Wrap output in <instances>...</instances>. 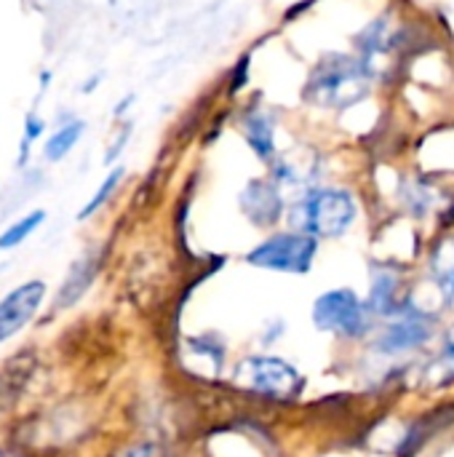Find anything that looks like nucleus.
I'll use <instances>...</instances> for the list:
<instances>
[{
	"instance_id": "nucleus-1",
	"label": "nucleus",
	"mask_w": 454,
	"mask_h": 457,
	"mask_svg": "<svg viewBox=\"0 0 454 457\" xmlns=\"http://www.w3.org/2000/svg\"><path fill=\"white\" fill-rule=\"evenodd\" d=\"M372 88L369 67L348 54H326L305 83V102L324 110H345L361 102Z\"/></svg>"
},
{
	"instance_id": "nucleus-2",
	"label": "nucleus",
	"mask_w": 454,
	"mask_h": 457,
	"mask_svg": "<svg viewBox=\"0 0 454 457\" xmlns=\"http://www.w3.org/2000/svg\"><path fill=\"white\" fill-rule=\"evenodd\" d=\"M356 214L359 209L348 190L313 187V190H305L302 198L292 206L289 222L294 230L308 233L318 241V238L343 236L353 225Z\"/></svg>"
},
{
	"instance_id": "nucleus-3",
	"label": "nucleus",
	"mask_w": 454,
	"mask_h": 457,
	"mask_svg": "<svg viewBox=\"0 0 454 457\" xmlns=\"http://www.w3.org/2000/svg\"><path fill=\"white\" fill-rule=\"evenodd\" d=\"M233 383L268 399H294L305 386L302 375L289 361L276 356H246L238 361Z\"/></svg>"
},
{
	"instance_id": "nucleus-4",
	"label": "nucleus",
	"mask_w": 454,
	"mask_h": 457,
	"mask_svg": "<svg viewBox=\"0 0 454 457\" xmlns=\"http://www.w3.org/2000/svg\"><path fill=\"white\" fill-rule=\"evenodd\" d=\"M318 252V241L308 233L289 230L273 233L270 238L260 241L249 254L246 262L273 273H308Z\"/></svg>"
},
{
	"instance_id": "nucleus-5",
	"label": "nucleus",
	"mask_w": 454,
	"mask_h": 457,
	"mask_svg": "<svg viewBox=\"0 0 454 457\" xmlns=\"http://www.w3.org/2000/svg\"><path fill=\"white\" fill-rule=\"evenodd\" d=\"M313 324L340 337H361L369 329V308L351 289H334L316 300Z\"/></svg>"
},
{
	"instance_id": "nucleus-6",
	"label": "nucleus",
	"mask_w": 454,
	"mask_h": 457,
	"mask_svg": "<svg viewBox=\"0 0 454 457\" xmlns=\"http://www.w3.org/2000/svg\"><path fill=\"white\" fill-rule=\"evenodd\" d=\"M45 300V284L43 281H24L16 289H11L0 300V343L19 335L40 311Z\"/></svg>"
},
{
	"instance_id": "nucleus-7",
	"label": "nucleus",
	"mask_w": 454,
	"mask_h": 457,
	"mask_svg": "<svg viewBox=\"0 0 454 457\" xmlns=\"http://www.w3.org/2000/svg\"><path fill=\"white\" fill-rule=\"evenodd\" d=\"M244 217L257 228H270L284 217V195L281 185L270 177L265 179H249L246 187L238 195Z\"/></svg>"
},
{
	"instance_id": "nucleus-8",
	"label": "nucleus",
	"mask_w": 454,
	"mask_h": 457,
	"mask_svg": "<svg viewBox=\"0 0 454 457\" xmlns=\"http://www.w3.org/2000/svg\"><path fill=\"white\" fill-rule=\"evenodd\" d=\"M433 337V319L417 311H399V319L383 332V337L377 340V348L383 353H401L409 348H420Z\"/></svg>"
},
{
	"instance_id": "nucleus-9",
	"label": "nucleus",
	"mask_w": 454,
	"mask_h": 457,
	"mask_svg": "<svg viewBox=\"0 0 454 457\" xmlns=\"http://www.w3.org/2000/svg\"><path fill=\"white\" fill-rule=\"evenodd\" d=\"M241 134L246 139V145L252 147V153L265 161L273 163L278 158V147H276V126L268 110L262 107H246L241 112Z\"/></svg>"
},
{
	"instance_id": "nucleus-10",
	"label": "nucleus",
	"mask_w": 454,
	"mask_h": 457,
	"mask_svg": "<svg viewBox=\"0 0 454 457\" xmlns=\"http://www.w3.org/2000/svg\"><path fill=\"white\" fill-rule=\"evenodd\" d=\"M96 270H99V252H86V254H80V257L72 262V268L67 270V276H64V281H62V287H59V292H56L54 308H56V311H64V308L75 305V303L88 292V287L94 284Z\"/></svg>"
},
{
	"instance_id": "nucleus-11",
	"label": "nucleus",
	"mask_w": 454,
	"mask_h": 457,
	"mask_svg": "<svg viewBox=\"0 0 454 457\" xmlns=\"http://www.w3.org/2000/svg\"><path fill=\"white\" fill-rule=\"evenodd\" d=\"M83 131H86V123H83L80 118H70V120L59 123V126L48 134V139L43 142V158H45L48 163L64 161V158L75 150V145L80 142Z\"/></svg>"
},
{
	"instance_id": "nucleus-12",
	"label": "nucleus",
	"mask_w": 454,
	"mask_h": 457,
	"mask_svg": "<svg viewBox=\"0 0 454 457\" xmlns=\"http://www.w3.org/2000/svg\"><path fill=\"white\" fill-rule=\"evenodd\" d=\"M396 289H399V276L380 268L375 270L372 278V295H369V313H399L396 308Z\"/></svg>"
},
{
	"instance_id": "nucleus-13",
	"label": "nucleus",
	"mask_w": 454,
	"mask_h": 457,
	"mask_svg": "<svg viewBox=\"0 0 454 457\" xmlns=\"http://www.w3.org/2000/svg\"><path fill=\"white\" fill-rule=\"evenodd\" d=\"M45 212L43 209H32V212H27V214H21L16 222H11L3 233H0V249L3 252H8V249H16V246H21L43 222H45Z\"/></svg>"
},
{
	"instance_id": "nucleus-14",
	"label": "nucleus",
	"mask_w": 454,
	"mask_h": 457,
	"mask_svg": "<svg viewBox=\"0 0 454 457\" xmlns=\"http://www.w3.org/2000/svg\"><path fill=\"white\" fill-rule=\"evenodd\" d=\"M126 179V166H115V169H110L107 171V177L102 179V185L96 187V193L86 201V206L78 212V220H88V217H94L112 195H115V190L120 187V182Z\"/></svg>"
},
{
	"instance_id": "nucleus-15",
	"label": "nucleus",
	"mask_w": 454,
	"mask_h": 457,
	"mask_svg": "<svg viewBox=\"0 0 454 457\" xmlns=\"http://www.w3.org/2000/svg\"><path fill=\"white\" fill-rule=\"evenodd\" d=\"M433 273L444 295L454 300V241H447L433 257Z\"/></svg>"
},
{
	"instance_id": "nucleus-16",
	"label": "nucleus",
	"mask_w": 454,
	"mask_h": 457,
	"mask_svg": "<svg viewBox=\"0 0 454 457\" xmlns=\"http://www.w3.org/2000/svg\"><path fill=\"white\" fill-rule=\"evenodd\" d=\"M45 134V120L32 110L27 118H24V134H21V145H19V158H16V166L21 169L29 158V147Z\"/></svg>"
},
{
	"instance_id": "nucleus-17",
	"label": "nucleus",
	"mask_w": 454,
	"mask_h": 457,
	"mask_svg": "<svg viewBox=\"0 0 454 457\" xmlns=\"http://www.w3.org/2000/svg\"><path fill=\"white\" fill-rule=\"evenodd\" d=\"M128 139H131V126L126 123V126H123V131L118 134V139H115L112 145H107V153H104V166H110V163H115V161L120 158V153H123V147L128 145Z\"/></svg>"
},
{
	"instance_id": "nucleus-18",
	"label": "nucleus",
	"mask_w": 454,
	"mask_h": 457,
	"mask_svg": "<svg viewBox=\"0 0 454 457\" xmlns=\"http://www.w3.org/2000/svg\"><path fill=\"white\" fill-rule=\"evenodd\" d=\"M246 75H249V56H244L241 62H235L233 67V80H230V96L238 94L246 83Z\"/></svg>"
},
{
	"instance_id": "nucleus-19",
	"label": "nucleus",
	"mask_w": 454,
	"mask_h": 457,
	"mask_svg": "<svg viewBox=\"0 0 454 457\" xmlns=\"http://www.w3.org/2000/svg\"><path fill=\"white\" fill-rule=\"evenodd\" d=\"M123 457H163V453L155 445H136V447H131Z\"/></svg>"
},
{
	"instance_id": "nucleus-20",
	"label": "nucleus",
	"mask_w": 454,
	"mask_h": 457,
	"mask_svg": "<svg viewBox=\"0 0 454 457\" xmlns=\"http://www.w3.org/2000/svg\"><path fill=\"white\" fill-rule=\"evenodd\" d=\"M131 102H134V96H131V94H126V96H123V99L118 102V107H115V118H120V115H123V112L128 110V104H131Z\"/></svg>"
},
{
	"instance_id": "nucleus-21",
	"label": "nucleus",
	"mask_w": 454,
	"mask_h": 457,
	"mask_svg": "<svg viewBox=\"0 0 454 457\" xmlns=\"http://www.w3.org/2000/svg\"><path fill=\"white\" fill-rule=\"evenodd\" d=\"M0 457H5V455H3V453H0Z\"/></svg>"
}]
</instances>
